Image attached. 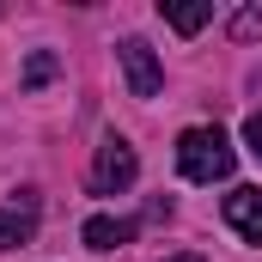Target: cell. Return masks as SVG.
<instances>
[{
  "mask_svg": "<svg viewBox=\"0 0 262 262\" xmlns=\"http://www.w3.org/2000/svg\"><path fill=\"white\" fill-rule=\"evenodd\" d=\"M177 165H183L189 183H226L238 152H232V140L220 128H183L177 134Z\"/></svg>",
  "mask_w": 262,
  "mask_h": 262,
  "instance_id": "obj_1",
  "label": "cell"
},
{
  "mask_svg": "<svg viewBox=\"0 0 262 262\" xmlns=\"http://www.w3.org/2000/svg\"><path fill=\"white\" fill-rule=\"evenodd\" d=\"M134 171H140L134 146L122 140V134H110V140L98 146V159H92V195H116V189H128Z\"/></svg>",
  "mask_w": 262,
  "mask_h": 262,
  "instance_id": "obj_2",
  "label": "cell"
},
{
  "mask_svg": "<svg viewBox=\"0 0 262 262\" xmlns=\"http://www.w3.org/2000/svg\"><path fill=\"white\" fill-rule=\"evenodd\" d=\"M116 61H122V73H128V92H134V98H159L165 67L152 61V49H146L140 37H122V43H116Z\"/></svg>",
  "mask_w": 262,
  "mask_h": 262,
  "instance_id": "obj_3",
  "label": "cell"
},
{
  "mask_svg": "<svg viewBox=\"0 0 262 262\" xmlns=\"http://www.w3.org/2000/svg\"><path fill=\"white\" fill-rule=\"evenodd\" d=\"M31 238H37V195H31V189H18L12 201H0V250L31 244Z\"/></svg>",
  "mask_w": 262,
  "mask_h": 262,
  "instance_id": "obj_4",
  "label": "cell"
},
{
  "mask_svg": "<svg viewBox=\"0 0 262 262\" xmlns=\"http://www.w3.org/2000/svg\"><path fill=\"white\" fill-rule=\"evenodd\" d=\"M226 226L244 244H262V189H232L226 195Z\"/></svg>",
  "mask_w": 262,
  "mask_h": 262,
  "instance_id": "obj_5",
  "label": "cell"
},
{
  "mask_svg": "<svg viewBox=\"0 0 262 262\" xmlns=\"http://www.w3.org/2000/svg\"><path fill=\"white\" fill-rule=\"evenodd\" d=\"M134 232H140L134 220H116V213H98V220H85V232H79V238H85L92 250H122V244H134Z\"/></svg>",
  "mask_w": 262,
  "mask_h": 262,
  "instance_id": "obj_6",
  "label": "cell"
},
{
  "mask_svg": "<svg viewBox=\"0 0 262 262\" xmlns=\"http://www.w3.org/2000/svg\"><path fill=\"white\" fill-rule=\"evenodd\" d=\"M165 18H171V31H183V37H195L201 25L213 18V6H165Z\"/></svg>",
  "mask_w": 262,
  "mask_h": 262,
  "instance_id": "obj_7",
  "label": "cell"
},
{
  "mask_svg": "<svg viewBox=\"0 0 262 262\" xmlns=\"http://www.w3.org/2000/svg\"><path fill=\"white\" fill-rule=\"evenodd\" d=\"M232 37H238V43L262 37V6H238V12H232Z\"/></svg>",
  "mask_w": 262,
  "mask_h": 262,
  "instance_id": "obj_8",
  "label": "cell"
},
{
  "mask_svg": "<svg viewBox=\"0 0 262 262\" xmlns=\"http://www.w3.org/2000/svg\"><path fill=\"white\" fill-rule=\"evenodd\" d=\"M43 79H55V55H49V49H37V55H31V67H25V85H31V92H37Z\"/></svg>",
  "mask_w": 262,
  "mask_h": 262,
  "instance_id": "obj_9",
  "label": "cell"
},
{
  "mask_svg": "<svg viewBox=\"0 0 262 262\" xmlns=\"http://www.w3.org/2000/svg\"><path fill=\"white\" fill-rule=\"evenodd\" d=\"M244 146H250V152H256V159H262V110H256V116H250V122H244Z\"/></svg>",
  "mask_w": 262,
  "mask_h": 262,
  "instance_id": "obj_10",
  "label": "cell"
},
{
  "mask_svg": "<svg viewBox=\"0 0 262 262\" xmlns=\"http://www.w3.org/2000/svg\"><path fill=\"white\" fill-rule=\"evenodd\" d=\"M165 262H201V256H165Z\"/></svg>",
  "mask_w": 262,
  "mask_h": 262,
  "instance_id": "obj_11",
  "label": "cell"
}]
</instances>
